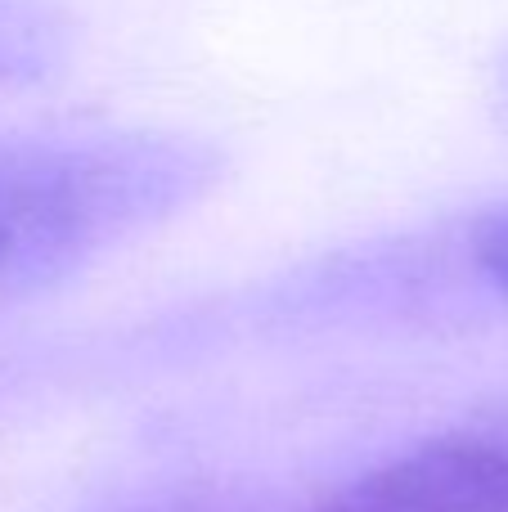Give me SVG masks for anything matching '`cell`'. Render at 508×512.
I'll use <instances>...</instances> for the list:
<instances>
[{
	"label": "cell",
	"instance_id": "cell-5",
	"mask_svg": "<svg viewBox=\"0 0 508 512\" xmlns=\"http://www.w3.org/2000/svg\"><path fill=\"white\" fill-rule=\"evenodd\" d=\"M500 104H504V113H508V54H504V63H500Z\"/></svg>",
	"mask_w": 508,
	"mask_h": 512
},
{
	"label": "cell",
	"instance_id": "cell-4",
	"mask_svg": "<svg viewBox=\"0 0 508 512\" xmlns=\"http://www.w3.org/2000/svg\"><path fill=\"white\" fill-rule=\"evenodd\" d=\"M473 256L482 265V274L508 297V207L495 216H486L473 234Z\"/></svg>",
	"mask_w": 508,
	"mask_h": 512
},
{
	"label": "cell",
	"instance_id": "cell-1",
	"mask_svg": "<svg viewBox=\"0 0 508 512\" xmlns=\"http://www.w3.org/2000/svg\"><path fill=\"white\" fill-rule=\"evenodd\" d=\"M221 171V149L185 131L0 126V310L189 212Z\"/></svg>",
	"mask_w": 508,
	"mask_h": 512
},
{
	"label": "cell",
	"instance_id": "cell-3",
	"mask_svg": "<svg viewBox=\"0 0 508 512\" xmlns=\"http://www.w3.org/2000/svg\"><path fill=\"white\" fill-rule=\"evenodd\" d=\"M77 23L63 0H0V90H32L72 63Z\"/></svg>",
	"mask_w": 508,
	"mask_h": 512
},
{
	"label": "cell",
	"instance_id": "cell-2",
	"mask_svg": "<svg viewBox=\"0 0 508 512\" xmlns=\"http://www.w3.org/2000/svg\"><path fill=\"white\" fill-rule=\"evenodd\" d=\"M315 512H508V441L446 432L360 472Z\"/></svg>",
	"mask_w": 508,
	"mask_h": 512
}]
</instances>
